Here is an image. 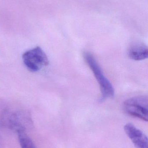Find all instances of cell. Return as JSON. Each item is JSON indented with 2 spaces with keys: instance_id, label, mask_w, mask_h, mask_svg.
Here are the masks:
<instances>
[{
  "instance_id": "5b68a950",
  "label": "cell",
  "mask_w": 148,
  "mask_h": 148,
  "mask_svg": "<svg viewBox=\"0 0 148 148\" xmlns=\"http://www.w3.org/2000/svg\"><path fill=\"white\" fill-rule=\"evenodd\" d=\"M124 130L136 148H148L147 137L146 135L132 123L124 126Z\"/></svg>"
},
{
  "instance_id": "8992f818",
  "label": "cell",
  "mask_w": 148,
  "mask_h": 148,
  "mask_svg": "<svg viewBox=\"0 0 148 148\" xmlns=\"http://www.w3.org/2000/svg\"><path fill=\"white\" fill-rule=\"evenodd\" d=\"M128 56L131 60L141 61L148 58V49L146 44L136 42L131 45L128 50Z\"/></svg>"
},
{
  "instance_id": "3957f363",
  "label": "cell",
  "mask_w": 148,
  "mask_h": 148,
  "mask_svg": "<svg viewBox=\"0 0 148 148\" xmlns=\"http://www.w3.org/2000/svg\"><path fill=\"white\" fill-rule=\"evenodd\" d=\"M148 103L147 96H138L126 100L123 103V108L129 115L147 121Z\"/></svg>"
},
{
  "instance_id": "277c9868",
  "label": "cell",
  "mask_w": 148,
  "mask_h": 148,
  "mask_svg": "<svg viewBox=\"0 0 148 148\" xmlns=\"http://www.w3.org/2000/svg\"><path fill=\"white\" fill-rule=\"evenodd\" d=\"M22 59L26 67L31 72H37L48 65V58L41 48L39 47L25 52Z\"/></svg>"
},
{
  "instance_id": "52a82bcc",
  "label": "cell",
  "mask_w": 148,
  "mask_h": 148,
  "mask_svg": "<svg viewBox=\"0 0 148 148\" xmlns=\"http://www.w3.org/2000/svg\"><path fill=\"white\" fill-rule=\"evenodd\" d=\"M17 134L21 148H36L32 140L25 132H20Z\"/></svg>"
},
{
  "instance_id": "7a4b0ae2",
  "label": "cell",
  "mask_w": 148,
  "mask_h": 148,
  "mask_svg": "<svg viewBox=\"0 0 148 148\" xmlns=\"http://www.w3.org/2000/svg\"><path fill=\"white\" fill-rule=\"evenodd\" d=\"M2 121L4 126L17 133L24 132L31 128L33 125L31 115L24 110L6 112Z\"/></svg>"
},
{
  "instance_id": "6da1fadb",
  "label": "cell",
  "mask_w": 148,
  "mask_h": 148,
  "mask_svg": "<svg viewBox=\"0 0 148 148\" xmlns=\"http://www.w3.org/2000/svg\"><path fill=\"white\" fill-rule=\"evenodd\" d=\"M83 56L85 62L93 72L100 85L101 93V101H104L114 97L115 95L114 87L110 81L104 75L94 56L91 53L87 51L83 53Z\"/></svg>"
}]
</instances>
